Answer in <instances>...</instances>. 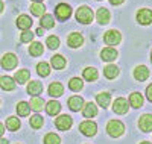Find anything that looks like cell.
<instances>
[{"label": "cell", "instance_id": "6da1fadb", "mask_svg": "<svg viewBox=\"0 0 152 144\" xmlns=\"http://www.w3.org/2000/svg\"><path fill=\"white\" fill-rule=\"evenodd\" d=\"M93 11L88 8V6H81L78 8V11H76V20H78L79 23L82 24H90L93 21Z\"/></svg>", "mask_w": 152, "mask_h": 144}, {"label": "cell", "instance_id": "7a4b0ae2", "mask_svg": "<svg viewBox=\"0 0 152 144\" xmlns=\"http://www.w3.org/2000/svg\"><path fill=\"white\" fill-rule=\"evenodd\" d=\"M107 132H108L111 137L117 138V137H120V135L125 132V126H123V123L119 121V120H111V121L108 123V126H107Z\"/></svg>", "mask_w": 152, "mask_h": 144}, {"label": "cell", "instance_id": "3957f363", "mask_svg": "<svg viewBox=\"0 0 152 144\" xmlns=\"http://www.w3.org/2000/svg\"><path fill=\"white\" fill-rule=\"evenodd\" d=\"M55 15H56L59 20H67V18H70V15H72V8H70L67 3H59V5L55 8Z\"/></svg>", "mask_w": 152, "mask_h": 144}, {"label": "cell", "instance_id": "277c9868", "mask_svg": "<svg viewBox=\"0 0 152 144\" xmlns=\"http://www.w3.org/2000/svg\"><path fill=\"white\" fill-rule=\"evenodd\" d=\"M79 130L87 137H93L97 132V124L94 121H82L79 124Z\"/></svg>", "mask_w": 152, "mask_h": 144}, {"label": "cell", "instance_id": "5b68a950", "mask_svg": "<svg viewBox=\"0 0 152 144\" xmlns=\"http://www.w3.org/2000/svg\"><path fill=\"white\" fill-rule=\"evenodd\" d=\"M17 62L18 61H17V56L14 53H6L2 58V67L5 70H12V68L17 67Z\"/></svg>", "mask_w": 152, "mask_h": 144}, {"label": "cell", "instance_id": "8992f818", "mask_svg": "<svg viewBox=\"0 0 152 144\" xmlns=\"http://www.w3.org/2000/svg\"><path fill=\"white\" fill-rule=\"evenodd\" d=\"M120 40H122V35H120V32H117V31H108V32L104 35V41H105L107 44H110V46L119 44Z\"/></svg>", "mask_w": 152, "mask_h": 144}, {"label": "cell", "instance_id": "52a82bcc", "mask_svg": "<svg viewBox=\"0 0 152 144\" xmlns=\"http://www.w3.org/2000/svg\"><path fill=\"white\" fill-rule=\"evenodd\" d=\"M128 108H129L128 100L123 99V97L116 99V102H114V105H113L114 112H117V114H126V112H128Z\"/></svg>", "mask_w": 152, "mask_h": 144}, {"label": "cell", "instance_id": "ba28073f", "mask_svg": "<svg viewBox=\"0 0 152 144\" xmlns=\"http://www.w3.org/2000/svg\"><path fill=\"white\" fill-rule=\"evenodd\" d=\"M55 126L59 130H67L72 127V117L69 115H59L58 119L55 120Z\"/></svg>", "mask_w": 152, "mask_h": 144}, {"label": "cell", "instance_id": "9c48e42d", "mask_svg": "<svg viewBox=\"0 0 152 144\" xmlns=\"http://www.w3.org/2000/svg\"><path fill=\"white\" fill-rule=\"evenodd\" d=\"M137 21L140 23V24H149L152 21V11L151 9H140L137 12Z\"/></svg>", "mask_w": 152, "mask_h": 144}, {"label": "cell", "instance_id": "30bf717a", "mask_svg": "<svg viewBox=\"0 0 152 144\" xmlns=\"http://www.w3.org/2000/svg\"><path fill=\"white\" fill-rule=\"evenodd\" d=\"M117 50L116 49H111V47H105L102 49V52H100V58H102V61H107V62H111L117 58Z\"/></svg>", "mask_w": 152, "mask_h": 144}, {"label": "cell", "instance_id": "8fae6325", "mask_svg": "<svg viewBox=\"0 0 152 144\" xmlns=\"http://www.w3.org/2000/svg\"><path fill=\"white\" fill-rule=\"evenodd\" d=\"M138 126L143 132H151L152 130V115L146 114V115H142L140 120H138Z\"/></svg>", "mask_w": 152, "mask_h": 144}, {"label": "cell", "instance_id": "7c38bea8", "mask_svg": "<svg viewBox=\"0 0 152 144\" xmlns=\"http://www.w3.org/2000/svg\"><path fill=\"white\" fill-rule=\"evenodd\" d=\"M134 77L137 81L143 82V81H146L149 77V70L145 67V65H138V67L134 68Z\"/></svg>", "mask_w": 152, "mask_h": 144}, {"label": "cell", "instance_id": "4fadbf2b", "mask_svg": "<svg viewBox=\"0 0 152 144\" xmlns=\"http://www.w3.org/2000/svg\"><path fill=\"white\" fill-rule=\"evenodd\" d=\"M69 108L72 109V111H79V109H82L84 108V100H82V97H79V96H72L70 99H69Z\"/></svg>", "mask_w": 152, "mask_h": 144}, {"label": "cell", "instance_id": "5bb4252c", "mask_svg": "<svg viewBox=\"0 0 152 144\" xmlns=\"http://www.w3.org/2000/svg\"><path fill=\"white\" fill-rule=\"evenodd\" d=\"M0 88L5 91H12L15 88V81L9 76H2L0 77Z\"/></svg>", "mask_w": 152, "mask_h": 144}, {"label": "cell", "instance_id": "9a60e30c", "mask_svg": "<svg viewBox=\"0 0 152 144\" xmlns=\"http://www.w3.org/2000/svg\"><path fill=\"white\" fill-rule=\"evenodd\" d=\"M82 43H84V38H82V35L78 33V32L70 33L69 38H67V44H69L70 47H79Z\"/></svg>", "mask_w": 152, "mask_h": 144}, {"label": "cell", "instance_id": "2e32d148", "mask_svg": "<svg viewBox=\"0 0 152 144\" xmlns=\"http://www.w3.org/2000/svg\"><path fill=\"white\" fill-rule=\"evenodd\" d=\"M96 18H97L99 24H107L110 21V11L107 8H99L97 14H96Z\"/></svg>", "mask_w": 152, "mask_h": 144}, {"label": "cell", "instance_id": "e0dca14e", "mask_svg": "<svg viewBox=\"0 0 152 144\" xmlns=\"http://www.w3.org/2000/svg\"><path fill=\"white\" fill-rule=\"evenodd\" d=\"M17 26L20 29H23V31H28V29H31V26H32V18L29 15H20L17 18Z\"/></svg>", "mask_w": 152, "mask_h": 144}, {"label": "cell", "instance_id": "ac0fdd59", "mask_svg": "<svg viewBox=\"0 0 152 144\" xmlns=\"http://www.w3.org/2000/svg\"><path fill=\"white\" fill-rule=\"evenodd\" d=\"M62 93H64V88H62L59 82H52L49 85V94L52 97H59Z\"/></svg>", "mask_w": 152, "mask_h": 144}, {"label": "cell", "instance_id": "d6986e66", "mask_svg": "<svg viewBox=\"0 0 152 144\" xmlns=\"http://www.w3.org/2000/svg\"><path fill=\"white\" fill-rule=\"evenodd\" d=\"M41 91H43V85L38 82V81H32L28 85V93L31 96H38V94H41Z\"/></svg>", "mask_w": 152, "mask_h": 144}, {"label": "cell", "instance_id": "ffe728a7", "mask_svg": "<svg viewBox=\"0 0 152 144\" xmlns=\"http://www.w3.org/2000/svg\"><path fill=\"white\" fill-rule=\"evenodd\" d=\"M82 114H84V117H87V119H91V117H94V115L97 114L96 105L91 103V102H88L85 106H84V109H82Z\"/></svg>", "mask_w": 152, "mask_h": 144}, {"label": "cell", "instance_id": "44dd1931", "mask_svg": "<svg viewBox=\"0 0 152 144\" xmlns=\"http://www.w3.org/2000/svg\"><path fill=\"white\" fill-rule=\"evenodd\" d=\"M46 111H47L49 115H56V114H59V111H61V105H59V102H56V100L49 102V103L46 105Z\"/></svg>", "mask_w": 152, "mask_h": 144}, {"label": "cell", "instance_id": "7402d4cb", "mask_svg": "<svg viewBox=\"0 0 152 144\" xmlns=\"http://www.w3.org/2000/svg\"><path fill=\"white\" fill-rule=\"evenodd\" d=\"M29 112H31V105L28 102H20L17 105V114L20 117H28Z\"/></svg>", "mask_w": 152, "mask_h": 144}, {"label": "cell", "instance_id": "603a6c76", "mask_svg": "<svg viewBox=\"0 0 152 144\" xmlns=\"http://www.w3.org/2000/svg\"><path fill=\"white\" fill-rule=\"evenodd\" d=\"M129 103H131L132 108H140L143 105V96L140 93H132L129 96Z\"/></svg>", "mask_w": 152, "mask_h": 144}, {"label": "cell", "instance_id": "cb8c5ba5", "mask_svg": "<svg viewBox=\"0 0 152 144\" xmlns=\"http://www.w3.org/2000/svg\"><path fill=\"white\" fill-rule=\"evenodd\" d=\"M84 79H87L88 82H93V81H96L97 79V70L96 68H93V67H87L85 70H84Z\"/></svg>", "mask_w": 152, "mask_h": 144}, {"label": "cell", "instance_id": "d4e9b609", "mask_svg": "<svg viewBox=\"0 0 152 144\" xmlns=\"http://www.w3.org/2000/svg\"><path fill=\"white\" fill-rule=\"evenodd\" d=\"M40 24H41V28H44V29H50V28H53L55 20H53V17L50 14H46V15H41Z\"/></svg>", "mask_w": 152, "mask_h": 144}, {"label": "cell", "instance_id": "484cf974", "mask_svg": "<svg viewBox=\"0 0 152 144\" xmlns=\"http://www.w3.org/2000/svg\"><path fill=\"white\" fill-rule=\"evenodd\" d=\"M52 67L55 68V70H62L66 67V59L62 58L61 55H55L53 58H52Z\"/></svg>", "mask_w": 152, "mask_h": 144}, {"label": "cell", "instance_id": "4316f807", "mask_svg": "<svg viewBox=\"0 0 152 144\" xmlns=\"http://www.w3.org/2000/svg\"><path fill=\"white\" fill-rule=\"evenodd\" d=\"M44 11H46V6L43 3H40V2H35V3L31 5V12L34 15H37V17H41Z\"/></svg>", "mask_w": 152, "mask_h": 144}, {"label": "cell", "instance_id": "83f0119b", "mask_svg": "<svg viewBox=\"0 0 152 144\" xmlns=\"http://www.w3.org/2000/svg\"><path fill=\"white\" fill-rule=\"evenodd\" d=\"M96 99H97V103L100 105V106H102V108H107L108 105H110L111 96H110V93H99Z\"/></svg>", "mask_w": 152, "mask_h": 144}, {"label": "cell", "instance_id": "f1b7e54d", "mask_svg": "<svg viewBox=\"0 0 152 144\" xmlns=\"http://www.w3.org/2000/svg\"><path fill=\"white\" fill-rule=\"evenodd\" d=\"M104 74H105V77H108V79H114V77L119 74V68L116 67V65H107V67L104 68Z\"/></svg>", "mask_w": 152, "mask_h": 144}, {"label": "cell", "instance_id": "f546056e", "mask_svg": "<svg viewBox=\"0 0 152 144\" xmlns=\"http://www.w3.org/2000/svg\"><path fill=\"white\" fill-rule=\"evenodd\" d=\"M29 53L32 56H40L43 55V44L41 43H32L29 47Z\"/></svg>", "mask_w": 152, "mask_h": 144}, {"label": "cell", "instance_id": "4dcf8cb0", "mask_svg": "<svg viewBox=\"0 0 152 144\" xmlns=\"http://www.w3.org/2000/svg\"><path fill=\"white\" fill-rule=\"evenodd\" d=\"M44 106V100L41 97H32L31 99V109L34 111H41Z\"/></svg>", "mask_w": 152, "mask_h": 144}, {"label": "cell", "instance_id": "1f68e13d", "mask_svg": "<svg viewBox=\"0 0 152 144\" xmlns=\"http://www.w3.org/2000/svg\"><path fill=\"white\" fill-rule=\"evenodd\" d=\"M29 76H31V73H29L28 70H18V71L15 73V81H17L18 84H24V82H28Z\"/></svg>", "mask_w": 152, "mask_h": 144}, {"label": "cell", "instance_id": "d6a6232c", "mask_svg": "<svg viewBox=\"0 0 152 144\" xmlns=\"http://www.w3.org/2000/svg\"><path fill=\"white\" fill-rule=\"evenodd\" d=\"M82 87H84V82L79 79V77H73V79H70V82H69V88L72 91H79V89H82Z\"/></svg>", "mask_w": 152, "mask_h": 144}, {"label": "cell", "instance_id": "836d02e7", "mask_svg": "<svg viewBox=\"0 0 152 144\" xmlns=\"http://www.w3.org/2000/svg\"><path fill=\"white\" fill-rule=\"evenodd\" d=\"M20 127V121L17 117H9V119L6 120V129L9 130H17Z\"/></svg>", "mask_w": 152, "mask_h": 144}, {"label": "cell", "instance_id": "e575fe53", "mask_svg": "<svg viewBox=\"0 0 152 144\" xmlns=\"http://www.w3.org/2000/svg\"><path fill=\"white\" fill-rule=\"evenodd\" d=\"M37 71H38V74H40V76L46 77V76H49L50 68H49V65H47L46 62H40V64L37 65Z\"/></svg>", "mask_w": 152, "mask_h": 144}, {"label": "cell", "instance_id": "d590c367", "mask_svg": "<svg viewBox=\"0 0 152 144\" xmlns=\"http://www.w3.org/2000/svg\"><path fill=\"white\" fill-rule=\"evenodd\" d=\"M29 123H31V126H32L34 129H40V127L43 126L44 120H43V117H40V115H32Z\"/></svg>", "mask_w": 152, "mask_h": 144}, {"label": "cell", "instance_id": "8d00e7d4", "mask_svg": "<svg viewBox=\"0 0 152 144\" xmlns=\"http://www.w3.org/2000/svg\"><path fill=\"white\" fill-rule=\"evenodd\" d=\"M59 137L56 134H47L44 138V144H59Z\"/></svg>", "mask_w": 152, "mask_h": 144}, {"label": "cell", "instance_id": "74e56055", "mask_svg": "<svg viewBox=\"0 0 152 144\" xmlns=\"http://www.w3.org/2000/svg\"><path fill=\"white\" fill-rule=\"evenodd\" d=\"M47 47H49V49H58V47H59V40H58V36L50 35V36L47 38Z\"/></svg>", "mask_w": 152, "mask_h": 144}, {"label": "cell", "instance_id": "f35d334b", "mask_svg": "<svg viewBox=\"0 0 152 144\" xmlns=\"http://www.w3.org/2000/svg\"><path fill=\"white\" fill-rule=\"evenodd\" d=\"M34 40V33H32V31H23V33H21V36H20V41L21 43H31Z\"/></svg>", "mask_w": 152, "mask_h": 144}, {"label": "cell", "instance_id": "ab89813d", "mask_svg": "<svg viewBox=\"0 0 152 144\" xmlns=\"http://www.w3.org/2000/svg\"><path fill=\"white\" fill-rule=\"evenodd\" d=\"M146 97L149 99V102H152V84L146 88Z\"/></svg>", "mask_w": 152, "mask_h": 144}, {"label": "cell", "instance_id": "60d3db41", "mask_svg": "<svg viewBox=\"0 0 152 144\" xmlns=\"http://www.w3.org/2000/svg\"><path fill=\"white\" fill-rule=\"evenodd\" d=\"M123 2H125V0H110L111 5H122Z\"/></svg>", "mask_w": 152, "mask_h": 144}, {"label": "cell", "instance_id": "b9f144b4", "mask_svg": "<svg viewBox=\"0 0 152 144\" xmlns=\"http://www.w3.org/2000/svg\"><path fill=\"white\" fill-rule=\"evenodd\" d=\"M3 132H5V126H3L2 123H0V137L3 135Z\"/></svg>", "mask_w": 152, "mask_h": 144}, {"label": "cell", "instance_id": "7bdbcfd3", "mask_svg": "<svg viewBox=\"0 0 152 144\" xmlns=\"http://www.w3.org/2000/svg\"><path fill=\"white\" fill-rule=\"evenodd\" d=\"M43 33H44V28H40L37 31V35H43Z\"/></svg>", "mask_w": 152, "mask_h": 144}, {"label": "cell", "instance_id": "ee69618b", "mask_svg": "<svg viewBox=\"0 0 152 144\" xmlns=\"http://www.w3.org/2000/svg\"><path fill=\"white\" fill-rule=\"evenodd\" d=\"M0 144H8V140H5V138H0Z\"/></svg>", "mask_w": 152, "mask_h": 144}, {"label": "cell", "instance_id": "f6af8a7d", "mask_svg": "<svg viewBox=\"0 0 152 144\" xmlns=\"http://www.w3.org/2000/svg\"><path fill=\"white\" fill-rule=\"evenodd\" d=\"M2 11H3V2L0 0V12H2Z\"/></svg>", "mask_w": 152, "mask_h": 144}, {"label": "cell", "instance_id": "bcb514c9", "mask_svg": "<svg viewBox=\"0 0 152 144\" xmlns=\"http://www.w3.org/2000/svg\"><path fill=\"white\" fill-rule=\"evenodd\" d=\"M142 144H151V143H148V141H145V143H142Z\"/></svg>", "mask_w": 152, "mask_h": 144}, {"label": "cell", "instance_id": "7dc6e473", "mask_svg": "<svg viewBox=\"0 0 152 144\" xmlns=\"http://www.w3.org/2000/svg\"><path fill=\"white\" fill-rule=\"evenodd\" d=\"M34 2H41V0H34Z\"/></svg>", "mask_w": 152, "mask_h": 144}, {"label": "cell", "instance_id": "c3c4849f", "mask_svg": "<svg viewBox=\"0 0 152 144\" xmlns=\"http://www.w3.org/2000/svg\"><path fill=\"white\" fill-rule=\"evenodd\" d=\"M151 61H152V53H151Z\"/></svg>", "mask_w": 152, "mask_h": 144}, {"label": "cell", "instance_id": "681fc988", "mask_svg": "<svg viewBox=\"0 0 152 144\" xmlns=\"http://www.w3.org/2000/svg\"><path fill=\"white\" fill-rule=\"evenodd\" d=\"M97 2H99V0H97Z\"/></svg>", "mask_w": 152, "mask_h": 144}]
</instances>
